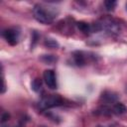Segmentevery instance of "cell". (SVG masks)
<instances>
[{
	"label": "cell",
	"mask_w": 127,
	"mask_h": 127,
	"mask_svg": "<svg viewBox=\"0 0 127 127\" xmlns=\"http://www.w3.org/2000/svg\"><path fill=\"white\" fill-rule=\"evenodd\" d=\"M41 87H42V81H41V79H39V78L34 79V81L32 82V88L35 91H40L41 90Z\"/></svg>",
	"instance_id": "ba28073f"
},
{
	"label": "cell",
	"mask_w": 127,
	"mask_h": 127,
	"mask_svg": "<svg viewBox=\"0 0 127 127\" xmlns=\"http://www.w3.org/2000/svg\"><path fill=\"white\" fill-rule=\"evenodd\" d=\"M74 62H75V64H78V65H82L83 64H84V58H83V56H82V54L81 53H76L75 55H74Z\"/></svg>",
	"instance_id": "52a82bcc"
},
{
	"label": "cell",
	"mask_w": 127,
	"mask_h": 127,
	"mask_svg": "<svg viewBox=\"0 0 127 127\" xmlns=\"http://www.w3.org/2000/svg\"><path fill=\"white\" fill-rule=\"evenodd\" d=\"M33 14L36 20L43 24H51L55 19V14L50 9L42 5H36L33 10Z\"/></svg>",
	"instance_id": "6da1fadb"
},
{
	"label": "cell",
	"mask_w": 127,
	"mask_h": 127,
	"mask_svg": "<svg viewBox=\"0 0 127 127\" xmlns=\"http://www.w3.org/2000/svg\"><path fill=\"white\" fill-rule=\"evenodd\" d=\"M104 5H105L106 9H107L108 11H110V10H113V9H114V7H115V5H116V2H115V1L108 0V1H105V2H104Z\"/></svg>",
	"instance_id": "9c48e42d"
},
{
	"label": "cell",
	"mask_w": 127,
	"mask_h": 127,
	"mask_svg": "<svg viewBox=\"0 0 127 127\" xmlns=\"http://www.w3.org/2000/svg\"><path fill=\"white\" fill-rule=\"evenodd\" d=\"M3 37L5 38V40L7 41V43H9L10 45L14 46L18 43L19 40V32L15 29H7L3 32Z\"/></svg>",
	"instance_id": "3957f363"
},
{
	"label": "cell",
	"mask_w": 127,
	"mask_h": 127,
	"mask_svg": "<svg viewBox=\"0 0 127 127\" xmlns=\"http://www.w3.org/2000/svg\"><path fill=\"white\" fill-rule=\"evenodd\" d=\"M126 9H127V4H126Z\"/></svg>",
	"instance_id": "30bf717a"
},
{
	"label": "cell",
	"mask_w": 127,
	"mask_h": 127,
	"mask_svg": "<svg viewBox=\"0 0 127 127\" xmlns=\"http://www.w3.org/2000/svg\"><path fill=\"white\" fill-rule=\"evenodd\" d=\"M125 111H126V107L122 103L117 102V103L114 104V106H113V112L114 113H116V114H122Z\"/></svg>",
	"instance_id": "5b68a950"
},
{
	"label": "cell",
	"mask_w": 127,
	"mask_h": 127,
	"mask_svg": "<svg viewBox=\"0 0 127 127\" xmlns=\"http://www.w3.org/2000/svg\"><path fill=\"white\" fill-rule=\"evenodd\" d=\"M77 28L83 33H88L90 31V29H91L90 26L87 23H84V22H78L77 23Z\"/></svg>",
	"instance_id": "8992f818"
},
{
	"label": "cell",
	"mask_w": 127,
	"mask_h": 127,
	"mask_svg": "<svg viewBox=\"0 0 127 127\" xmlns=\"http://www.w3.org/2000/svg\"><path fill=\"white\" fill-rule=\"evenodd\" d=\"M43 76H44L45 83L47 84L48 87H50L51 89L57 88V77H56V73L53 69L45 70Z\"/></svg>",
	"instance_id": "7a4b0ae2"
},
{
	"label": "cell",
	"mask_w": 127,
	"mask_h": 127,
	"mask_svg": "<svg viewBox=\"0 0 127 127\" xmlns=\"http://www.w3.org/2000/svg\"><path fill=\"white\" fill-rule=\"evenodd\" d=\"M58 103H60V98L58 96H51V97L45 98L42 101V104H44L45 107L55 106V105H58Z\"/></svg>",
	"instance_id": "277c9868"
}]
</instances>
